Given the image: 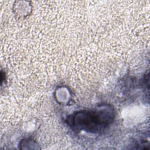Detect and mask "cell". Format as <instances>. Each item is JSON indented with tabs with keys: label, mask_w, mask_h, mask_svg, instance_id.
<instances>
[{
	"label": "cell",
	"mask_w": 150,
	"mask_h": 150,
	"mask_svg": "<svg viewBox=\"0 0 150 150\" xmlns=\"http://www.w3.org/2000/svg\"><path fill=\"white\" fill-rule=\"evenodd\" d=\"M114 118L112 108H103L81 110L67 117V124L71 127L91 133H98L107 128Z\"/></svg>",
	"instance_id": "obj_1"
}]
</instances>
